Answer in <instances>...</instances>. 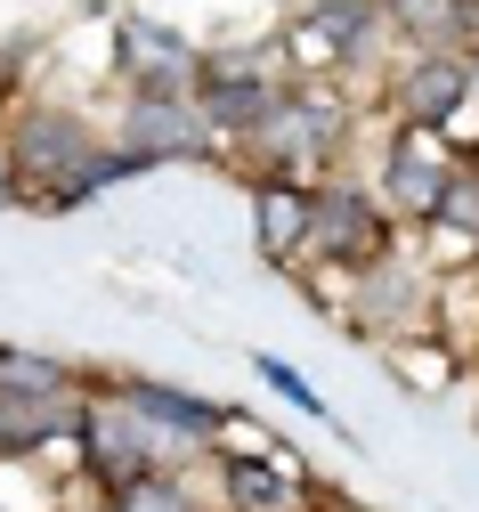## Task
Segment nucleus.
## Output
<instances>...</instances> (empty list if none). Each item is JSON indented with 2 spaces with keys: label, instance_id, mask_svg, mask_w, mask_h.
<instances>
[{
  "label": "nucleus",
  "instance_id": "1",
  "mask_svg": "<svg viewBox=\"0 0 479 512\" xmlns=\"http://www.w3.org/2000/svg\"><path fill=\"white\" fill-rule=\"evenodd\" d=\"M9 163H17V187H25L33 212H74V204H90V196H106V187L147 171L139 155H122L106 131H90V122L65 114V106H33L17 122Z\"/></svg>",
  "mask_w": 479,
  "mask_h": 512
},
{
  "label": "nucleus",
  "instance_id": "2",
  "mask_svg": "<svg viewBox=\"0 0 479 512\" xmlns=\"http://www.w3.org/2000/svg\"><path fill=\"white\" fill-rule=\"evenodd\" d=\"M350 147V98L333 82H293L285 106L260 122V131L236 147V163H252V179H333V155Z\"/></svg>",
  "mask_w": 479,
  "mask_h": 512
},
{
  "label": "nucleus",
  "instance_id": "3",
  "mask_svg": "<svg viewBox=\"0 0 479 512\" xmlns=\"http://www.w3.org/2000/svg\"><path fill=\"white\" fill-rule=\"evenodd\" d=\"M285 90H293L285 49H220V57H203V74H195V106H203V122H212V139L228 155L285 106Z\"/></svg>",
  "mask_w": 479,
  "mask_h": 512
},
{
  "label": "nucleus",
  "instance_id": "4",
  "mask_svg": "<svg viewBox=\"0 0 479 512\" xmlns=\"http://www.w3.org/2000/svg\"><path fill=\"white\" fill-rule=\"evenodd\" d=\"M74 456H82V480L122 496L130 480H147V472H171V447L163 431L130 407V391L114 382V391H90V415H82V439H74Z\"/></svg>",
  "mask_w": 479,
  "mask_h": 512
},
{
  "label": "nucleus",
  "instance_id": "5",
  "mask_svg": "<svg viewBox=\"0 0 479 512\" xmlns=\"http://www.w3.org/2000/svg\"><path fill=\"white\" fill-rule=\"evenodd\" d=\"M382 41H390L382 0H301V17L285 25V66H293V82H333V74L366 66Z\"/></svg>",
  "mask_w": 479,
  "mask_h": 512
},
{
  "label": "nucleus",
  "instance_id": "6",
  "mask_svg": "<svg viewBox=\"0 0 479 512\" xmlns=\"http://www.w3.org/2000/svg\"><path fill=\"white\" fill-rule=\"evenodd\" d=\"M390 244H398L390 212L358 179H317L309 187V252H301V269H366Z\"/></svg>",
  "mask_w": 479,
  "mask_h": 512
},
{
  "label": "nucleus",
  "instance_id": "7",
  "mask_svg": "<svg viewBox=\"0 0 479 512\" xmlns=\"http://www.w3.org/2000/svg\"><path fill=\"white\" fill-rule=\"evenodd\" d=\"M439 326V285L423 261H406L390 244L382 261L358 269V301H350V334H374V342H415Z\"/></svg>",
  "mask_w": 479,
  "mask_h": 512
},
{
  "label": "nucleus",
  "instance_id": "8",
  "mask_svg": "<svg viewBox=\"0 0 479 512\" xmlns=\"http://www.w3.org/2000/svg\"><path fill=\"white\" fill-rule=\"evenodd\" d=\"M455 171H463V155H455L439 131H415V122H398L390 147H382V171H374V196H382L390 220L431 228L439 204H447V187H455Z\"/></svg>",
  "mask_w": 479,
  "mask_h": 512
},
{
  "label": "nucleus",
  "instance_id": "9",
  "mask_svg": "<svg viewBox=\"0 0 479 512\" xmlns=\"http://www.w3.org/2000/svg\"><path fill=\"white\" fill-rule=\"evenodd\" d=\"M114 147L122 155H139L147 171L155 163H203V155H228L212 139V122H203L195 98H163V90H130L122 122H114Z\"/></svg>",
  "mask_w": 479,
  "mask_h": 512
},
{
  "label": "nucleus",
  "instance_id": "10",
  "mask_svg": "<svg viewBox=\"0 0 479 512\" xmlns=\"http://www.w3.org/2000/svg\"><path fill=\"white\" fill-rule=\"evenodd\" d=\"M195 74H203V49H195L179 25L139 17V9H122V17H114V82H122V90L195 98Z\"/></svg>",
  "mask_w": 479,
  "mask_h": 512
},
{
  "label": "nucleus",
  "instance_id": "11",
  "mask_svg": "<svg viewBox=\"0 0 479 512\" xmlns=\"http://www.w3.org/2000/svg\"><path fill=\"white\" fill-rule=\"evenodd\" d=\"M390 114L415 122V131H447V122L471 106V49H406L390 82H382Z\"/></svg>",
  "mask_w": 479,
  "mask_h": 512
},
{
  "label": "nucleus",
  "instance_id": "12",
  "mask_svg": "<svg viewBox=\"0 0 479 512\" xmlns=\"http://www.w3.org/2000/svg\"><path fill=\"white\" fill-rule=\"evenodd\" d=\"M122 391H130V407H139V415L163 431V447H171V472H187L195 456H212V447L228 439V407H220V399H203V391H187V382L130 374Z\"/></svg>",
  "mask_w": 479,
  "mask_h": 512
},
{
  "label": "nucleus",
  "instance_id": "13",
  "mask_svg": "<svg viewBox=\"0 0 479 512\" xmlns=\"http://www.w3.org/2000/svg\"><path fill=\"white\" fill-rule=\"evenodd\" d=\"M220 512H317V488L309 472L277 456H220Z\"/></svg>",
  "mask_w": 479,
  "mask_h": 512
},
{
  "label": "nucleus",
  "instance_id": "14",
  "mask_svg": "<svg viewBox=\"0 0 479 512\" xmlns=\"http://www.w3.org/2000/svg\"><path fill=\"white\" fill-rule=\"evenodd\" d=\"M252 244H260V261L301 269V252H309V187L301 179H252Z\"/></svg>",
  "mask_w": 479,
  "mask_h": 512
},
{
  "label": "nucleus",
  "instance_id": "15",
  "mask_svg": "<svg viewBox=\"0 0 479 512\" xmlns=\"http://www.w3.org/2000/svg\"><path fill=\"white\" fill-rule=\"evenodd\" d=\"M382 17L406 49H471L479 0H382Z\"/></svg>",
  "mask_w": 479,
  "mask_h": 512
},
{
  "label": "nucleus",
  "instance_id": "16",
  "mask_svg": "<svg viewBox=\"0 0 479 512\" xmlns=\"http://www.w3.org/2000/svg\"><path fill=\"white\" fill-rule=\"evenodd\" d=\"M74 366H57L41 350H0V399H41V391H74Z\"/></svg>",
  "mask_w": 479,
  "mask_h": 512
},
{
  "label": "nucleus",
  "instance_id": "17",
  "mask_svg": "<svg viewBox=\"0 0 479 512\" xmlns=\"http://www.w3.org/2000/svg\"><path fill=\"white\" fill-rule=\"evenodd\" d=\"M431 236H455V244H471V252H479V163H463V171H455V187H447V204H439Z\"/></svg>",
  "mask_w": 479,
  "mask_h": 512
},
{
  "label": "nucleus",
  "instance_id": "18",
  "mask_svg": "<svg viewBox=\"0 0 479 512\" xmlns=\"http://www.w3.org/2000/svg\"><path fill=\"white\" fill-rule=\"evenodd\" d=\"M114 512H203V504H195L187 472H147V480H130L114 496Z\"/></svg>",
  "mask_w": 479,
  "mask_h": 512
},
{
  "label": "nucleus",
  "instance_id": "19",
  "mask_svg": "<svg viewBox=\"0 0 479 512\" xmlns=\"http://www.w3.org/2000/svg\"><path fill=\"white\" fill-rule=\"evenodd\" d=\"M252 374H260V382H268V391H277L285 407H301L309 423H325V399H317V382H309L301 366H285V358H268V350H260V358H252Z\"/></svg>",
  "mask_w": 479,
  "mask_h": 512
},
{
  "label": "nucleus",
  "instance_id": "20",
  "mask_svg": "<svg viewBox=\"0 0 479 512\" xmlns=\"http://www.w3.org/2000/svg\"><path fill=\"white\" fill-rule=\"evenodd\" d=\"M423 342H431V334H415V342H390V366H398L406 382H431V391H439V382L455 374V358H447V350H423Z\"/></svg>",
  "mask_w": 479,
  "mask_h": 512
},
{
  "label": "nucleus",
  "instance_id": "21",
  "mask_svg": "<svg viewBox=\"0 0 479 512\" xmlns=\"http://www.w3.org/2000/svg\"><path fill=\"white\" fill-rule=\"evenodd\" d=\"M49 512H114V496H106V488H90V496H65V504H49Z\"/></svg>",
  "mask_w": 479,
  "mask_h": 512
},
{
  "label": "nucleus",
  "instance_id": "22",
  "mask_svg": "<svg viewBox=\"0 0 479 512\" xmlns=\"http://www.w3.org/2000/svg\"><path fill=\"white\" fill-rule=\"evenodd\" d=\"M0 512H9V504H0Z\"/></svg>",
  "mask_w": 479,
  "mask_h": 512
}]
</instances>
